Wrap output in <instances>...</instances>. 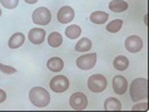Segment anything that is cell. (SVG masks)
Wrapping results in <instances>:
<instances>
[{
  "instance_id": "cell-10",
  "label": "cell",
  "mask_w": 149,
  "mask_h": 112,
  "mask_svg": "<svg viewBox=\"0 0 149 112\" xmlns=\"http://www.w3.org/2000/svg\"><path fill=\"white\" fill-rule=\"evenodd\" d=\"M113 89L117 94H124L128 89V82L125 77L123 76H115L113 78Z\"/></svg>"
},
{
  "instance_id": "cell-19",
  "label": "cell",
  "mask_w": 149,
  "mask_h": 112,
  "mask_svg": "<svg viewBox=\"0 0 149 112\" xmlns=\"http://www.w3.org/2000/svg\"><path fill=\"white\" fill-rule=\"evenodd\" d=\"M80 34H81V28L79 25H75V24H73V25L65 29V35L69 39H77L80 37Z\"/></svg>"
},
{
  "instance_id": "cell-6",
  "label": "cell",
  "mask_w": 149,
  "mask_h": 112,
  "mask_svg": "<svg viewBox=\"0 0 149 112\" xmlns=\"http://www.w3.org/2000/svg\"><path fill=\"white\" fill-rule=\"evenodd\" d=\"M50 88L56 93H63L69 88V80L65 76H55L50 81Z\"/></svg>"
},
{
  "instance_id": "cell-2",
  "label": "cell",
  "mask_w": 149,
  "mask_h": 112,
  "mask_svg": "<svg viewBox=\"0 0 149 112\" xmlns=\"http://www.w3.org/2000/svg\"><path fill=\"white\" fill-rule=\"evenodd\" d=\"M29 99L36 107H47L50 102V94L43 87H33L29 92Z\"/></svg>"
},
{
  "instance_id": "cell-14",
  "label": "cell",
  "mask_w": 149,
  "mask_h": 112,
  "mask_svg": "<svg viewBox=\"0 0 149 112\" xmlns=\"http://www.w3.org/2000/svg\"><path fill=\"white\" fill-rule=\"evenodd\" d=\"M104 108H105V111H120L122 103L117 98L109 97V98H107L104 102Z\"/></svg>"
},
{
  "instance_id": "cell-5",
  "label": "cell",
  "mask_w": 149,
  "mask_h": 112,
  "mask_svg": "<svg viewBox=\"0 0 149 112\" xmlns=\"http://www.w3.org/2000/svg\"><path fill=\"white\" fill-rule=\"evenodd\" d=\"M69 103H70V107L77 111H81V110H85L86 106H88V98L84 93L81 92H75L73 93L69 98Z\"/></svg>"
},
{
  "instance_id": "cell-13",
  "label": "cell",
  "mask_w": 149,
  "mask_h": 112,
  "mask_svg": "<svg viewBox=\"0 0 149 112\" xmlns=\"http://www.w3.org/2000/svg\"><path fill=\"white\" fill-rule=\"evenodd\" d=\"M24 42H25V35H24L23 33H15V34H13L10 37L8 44H9V48L16 49V48L22 47L24 44Z\"/></svg>"
},
{
  "instance_id": "cell-24",
  "label": "cell",
  "mask_w": 149,
  "mask_h": 112,
  "mask_svg": "<svg viewBox=\"0 0 149 112\" xmlns=\"http://www.w3.org/2000/svg\"><path fill=\"white\" fill-rule=\"evenodd\" d=\"M147 108H148V103L144 102V103H138V105L133 106L132 111H147Z\"/></svg>"
},
{
  "instance_id": "cell-25",
  "label": "cell",
  "mask_w": 149,
  "mask_h": 112,
  "mask_svg": "<svg viewBox=\"0 0 149 112\" xmlns=\"http://www.w3.org/2000/svg\"><path fill=\"white\" fill-rule=\"evenodd\" d=\"M6 99V93H5V91H3V89H0V103H3L4 101Z\"/></svg>"
},
{
  "instance_id": "cell-1",
  "label": "cell",
  "mask_w": 149,
  "mask_h": 112,
  "mask_svg": "<svg viewBox=\"0 0 149 112\" xmlns=\"http://www.w3.org/2000/svg\"><path fill=\"white\" fill-rule=\"evenodd\" d=\"M129 94L132 101L139 102L148 96V81L146 78H135L130 83Z\"/></svg>"
},
{
  "instance_id": "cell-27",
  "label": "cell",
  "mask_w": 149,
  "mask_h": 112,
  "mask_svg": "<svg viewBox=\"0 0 149 112\" xmlns=\"http://www.w3.org/2000/svg\"><path fill=\"white\" fill-rule=\"evenodd\" d=\"M0 16H1V9H0Z\"/></svg>"
},
{
  "instance_id": "cell-7",
  "label": "cell",
  "mask_w": 149,
  "mask_h": 112,
  "mask_svg": "<svg viewBox=\"0 0 149 112\" xmlns=\"http://www.w3.org/2000/svg\"><path fill=\"white\" fill-rule=\"evenodd\" d=\"M95 63H97V53H90V54H84L77 59V66L78 68L83 70L92 69Z\"/></svg>"
},
{
  "instance_id": "cell-26",
  "label": "cell",
  "mask_w": 149,
  "mask_h": 112,
  "mask_svg": "<svg viewBox=\"0 0 149 112\" xmlns=\"http://www.w3.org/2000/svg\"><path fill=\"white\" fill-rule=\"evenodd\" d=\"M25 3L26 4H35V3H38V0H25Z\"/></svg>"
},
{
  "instance_id": "cell-9",
  "label": "cell",
  "mask_w": 149,
  "mask_h": 112,
  "mask_svg": "<svg viewBox=\"0 0 149 112\" xmlns=\"http://www.w3.org/2000/svg\"><path fill=\"white\" fill-rule=\"evenodd\" d=\"M56 18H58V20H59V23H61V24L70 23L74 19V10H73V8H70V6L60 8V9L58 10Z\"/></svg>"
},
{
  "instance_id": "cell-17",
  "label": "cell",
  "mask_w": 149,
  "mask_h": 112,
  "mask_svg": "<svg viewBox=\"0 0 149 112\" xmlns=\"http://www.w3.org/2000/svg\"><path fill=\"white\" fill-rule=\"evenodd\" d=\"M109 15L105 11H94V13L90 14V22L94 24H104L107 20H108Z\"/></svg>"
},
{
  "instance_id": "cell-23",
  "label": "cell",
  "mask_w": 149,
  "mask_h": 112,
  "mask_svg": "<svg viewBox=\"0 0 149 112\" xmlns=\"http://www.w3.org/2000/svg\"><path fill=\"white\" fill-rule=\"evenodd\" d=\"M0 70L4 72L5 74H14V73H16V69L15 68L10 67V66H5V64H3V63H0Z\"/></svg>"
},
{
  "instance_id": "cell-4",
  "label": "cell",
  "mask_w": 149,
  "mask_h": 112,
  "mask_svg": "<svg viewBox=\"0 0 149 112\" xmlns=\"http://www.w3.org/2000/svg\"><path fill=\"white\" fill-rule=\"evenodd\" d=\"M52 20V13L48 8L40 6L36 8L33 13V22L38 25H48Z\"/></svg>"
},
{
  "instance_id": "cell-3",
  "label": "cell",
  "mask_w": 149,
  "mask_h": 112,
  "mask_svg": "<svg viewBox=\"0 0 149 112\" xmlns=\"http://www.w3.org/2000/svg\"><path fill=\"white\" fill-rule=\"evenodd\" d=\"M107 78L103 74H93L88 80V87L89 89L94 93H102L107 88Z\"/></svg>"
},
{
  "instance_id": "cell-20",
  "label": "cell",
  "mask_w": 149,
  "mask_h": 112,
  "mask_svg": "<svg viewBox=\"0 0 149 112\" xmlns=\"http://www.w3.org/2000/svg\"><path fill=\"white\" fill-rule=\"evenodd\" d=\"M92 48V40L88 38H80L75 44V51L77 52H88Z\"/></svg>"
},
{
  "instance_id": "cell-18",
  "label": "cell",
  "mask_w": 149,
  "mask_h": 112,
  "mask_svg": "<svg viewBox=\"0 0 149 112\" xmlns=\"http://www.w3.org/2000/svg\"><path fill=\"white\" fill-rule=\"evenodd\" d=\"M61 43H63V37H61L60 33H58V32H53L49 34L48 37V44L50 45V47L53 48H58V47H60Z\"/></svg>"
},
{
  "instance_id": "cell-12",
  "label": "cell",
  "mask_w": 149,
  "mask_h": 112,
  "mask_svg": "<svg viewBox=\"0 0 149 112\" xmlns=\"http://www.w3.org/2000/svg\"><path fill=\"white\" fill-rule=\"evenodd\" d=\"M47 67L52 72H60L64 68V61L59 57H53L47 62Z\"/></svg>"
},
{
  "instance_id": "cell-21",
  "label": "cell",
  "mask_w": 149,
  "mask_h": 112,
  "mask_svg": "<svg viewBox=\"0 0 149 112\" xmlns=\"http://www.w3.org/2000/svg\"><path fill=\"white\" fill-rule=\"evenodd\" d=\"M123 27V20L122 19H114L107 25V30L109 33H118Z\"/></svg>"
},
{
  "instance_id": "cell-22",
  "label": "cell",
  "mask_w": 149,
  "mask_h": 112,
  "mask_svg": "<svg viewBox=\"0 0 149 112\" xmlns=\"http://www.w3.org/2000/svg\"><path fill=\"white\" fill-rule=\"evenodd\" d=\"M0 3L6 9H14V8L18 6L19 0H0Z\"/></svg>"
},
{
  "instance_id": "cell-16",
  "label": "cell",
  "mask_w": 149,
  "mask_h": 112,
  "mask_svg": "<svg viewBox=\"0 0 149 112\" xmlns=\"http://www.w3.org/2000/svg\"><path fill=\"white\" fill-rule=\"evenodd\" d=\"M109 9L114 13H122L128 9V4L124 0H111L109 3Z\"/></svg>"
},
{
  "instance_id": "cell-8",
  "label": "cell",
  "mask_w": 149,
  "mask_h": 112,
  "mask_svg": "<svg viewBox=\"0 0 149 112\" xmlns=\"http://www.w3.org/2000/svg\"><path fill=\"white\" fill-rule=\"evenodd\" d=\"M124 45H125V49L128 52L138 53V52L142 51V48H143V40L138 35H130L125 39Z\"/></svg>"
},
{
  "instance_id": "cell-15",
  "label": "cell",
  "mask_w": 149,
  "mask_h": 112,
  "mask_svg": "<svg viewBox=\"0 0 149 112\" xmlns=\"http://www.w3.org/2000/svg\"><path fill=\"white\" fill-rule=\"evenodd\" d=\"M113 66H114V68L118 70H125L129 67V59H128L125 56H118L114 58Z\"/></svg>"
},
{
  "instance_id": "cell-11",
  "label": "cell",
  "mask_w": 149,
  "mask_h": 112,
  "mask_svg": "<svg viewBox=\"0 0 149 112\" xmlns=\"http://www.w3.org/2000/svg\"><path fill=\"white\" fill-rule=\"evenodd\" d=\"M28 37L33 44H41L45 39V30L41 28H33L30 29Z\"/></svg>"
}]
</instances>
